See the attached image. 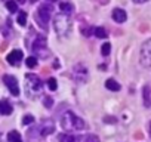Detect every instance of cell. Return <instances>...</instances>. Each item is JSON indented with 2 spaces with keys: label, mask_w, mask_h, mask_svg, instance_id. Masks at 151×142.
<instances>
[{
  "label": "cell",
  "mask_w": 151,
  "mask_h": 142,
  "mask_svg": "<svg viewBox=\"0 0 151 142\" xmlns=\"http://www.w3.org/2000/svg\"><path fill=\"white\" fill-rule=\"evenodd\" d=\"M33 121H34V117H33V115H30V114H28V115H25V117H24V120H22V123H24V124H30V123H33Z\"/></svg>",
  "instance_id": "obj_24"
},
{
  "label": "cell",
  "mask_w": 151,
  "mask_h": 142,
  "mask_svg": "<svg viewBox=\"0 0 151 142\" xmlns=\"http://www.w3.org/2000/svg\"><path fill=\"white\" fill-rule=\"evenodd\" d=\"M59 8H61V11H62L65 15H70V14L73 12V6H71L70 3H61Z\"/></svg>",
  "instance_id": "obj_16"
},
{
  "label": "cell",
  "mask_w": 151,
  "mask_h": 142,
  "mask_svg": "<svg viewBox=\"0 0 151 142\" xmlns=\"http://www.w3.org/2000/svg\"><path fill=\"white\" fill-rule=\"evenodd\" d=\"M150 135H151V123H150Z\"/></svg>",
  "instance_id": "obj_28"
},
{
  "label": "cell",
  "mask_w": 151,
  "mask_h": 142,
  "mask_svg": "<svg viewBox=\"0 0 151 142\" xmlns=\"http://www.w3.org/2000/svg\"><path fill=\"white\" fill-rule=\"evenodd\" d=\"M8 142H22L21 139V135L17 132V130H12L8 133Z\"/></svg>",
  "instance_id": "obj_14"
},
{
  "label": "cell",
  "mask_w": 151,
  "mask_h": 142,
  "mask_svg": "<svg viewBox=\"0 0 151 142\" xmlns=\"http://www.w3.org/2000/svg\"><path fill=\"white\" fill-rule=\"evenodd\" d=\"M133 2H135V3H145L147 0H133Z\"/></svg>",
  "instance_id": "obj_26"
},
{
  "label": "cell",
  "mask_w": 151,
  "mask_h": 142,
  "mask_svg": "<svg viewBox=\"0 0 151 142\" xmlns=\"http://www.w3.org/2000/svg\"><path fill=\"white\" fill-rule=\"evenodd\" d=\"M95 36L99 37V39H105V37H107V31H105V28H102V27H96V28H95Z\"/></svg>",
  "instance_id": "obj_18"
},
{
  "label": "cell",
  "mask_w": 151,
  "mask_h": 142,
  "mask_svg": "<svg viewBox=\"0 0 151 142\" xmlns=\"http://www.w3.org/2000/svg\"><path fill=\"white\" fill-rule=\"evenodd\" d=\"M6 8L9 9V12H18V5H17V2H14V0H8Z\"/></svg>",
  "instance_id": "obj_17"
},
{
  "label": "cell",
  "mask_w": 151,
  "mask_h": 142,
  "mask_svg": "<svg viewBox=\"0 0 151 142\" xmlns=\"http://www.w3.org/2000/svg\"><path fill=\"white\" fill-rule=\"evenodd\" d=\"M105 87H107L108 90H113V92L120 90V85H119L116 80H113V79H108V80L105 82Z\"/></svg>",
  "instance_id": "obj_13"
},
{
  "label": "cell",
  "mask_w": 151,
  "mask_h": 142,
  "mask_svg": "<svg viewBox=\"0 0 151 142\" xmlns=\"http://www.w3.org/2000/svg\"><path fill=\"white\" fill-rule=\"evenodd\" d=\"M73 77L77 80L79 83H85L88 80V68L82 64H77L73 70Z\"/></svg>",
  "instance_id": "obj_6"
},
{
  "label": "cell",
  "mask_w": 151,
  "mask_h": 142,
  "mask_svg": "<svg viewBox=\"0 0 151 142\" xmlns=\"http://www.w3.org/2000/svg\"><path fill=\"white\" fill-rule=\"evenodd\" d=\"M43 104H45L47 108H50V107H52V99H50L49 96H46V98L43 99Z\"/></svg>",
  "instance_id": "obj_25"
},
{
  "label": "cell",
  "mask_w": 151,
  "mask_h": 142,
  "mask_svg": "<svg viewBox=\"0 0 151 142\" xmlns=\"http://www.w3.org/2000/svg\"><path fill=\"white\" fill-rule=\"evenodd\" d=\"M11 113H12V105L8 101H0V114L9 115Z\"/></svg>",
  "instance_id": "obj_12"
},
{
  "label": "cell",
  "mask_w": 151,
  "mask_h": 142,
  "mask_svg": "<svg viewBox=\"0 0 151 142\" xmlns=\"http://www.w3.org/2000/svg\"><path fill=\"white\" fill-rule=\"evenodd\" d=\"M3 82H5L6 87L11 90L12 95H15V96L19 95V86H18V82H17V79L14 76H9V74L3 76Z\"/></svg>",
  "instance_id": "obj_7"
},
{
  "label": "cell",
  "mask_w": 151,
  "mask_h": 142,
  "mask_svg": "<svg viewBox=\"0 0 151 142\" xmlns=\"http://www.w3.org/2000/svg\"><path fill=\"white\" fill-rule=\"evenodd\" d=\"M47 87L53 92V90H56V87H58V85H56V80L53 79V77H50L49 80H47Z\"/></svg>",
  "instance_id": "obj_22"
},
{
  "label": "cell",
  "mask_w": 151,
  "mask_h": 142,
  "mask_svg": "<svg viewBox=\"0 0 151 142\" xmlns=\"http://www.w3.org/2000/svg\"><path fill=\"white\" fill-rule=\"evenodd\" d=\"M53 28L56 31V34L59 36H67L71 30V21H70V16L65 15V14H59L55 16L53 19Z\"/></svg>",
  "instance_id": "obj_2"
},
{
  "label": "cell",
  "mask_w": 151,
  "mask_h": 142,
  "mask_svg": "<svg viewBox=\"0 0 151 142\" xmlns=\"http://www.w3.org/2000/svg\"><path fill=\"white\" fill-rule=\"evenodd\" d=\"M25 64H27V67H28V68H34V67L37 65V58H34V56H30V58H27Z\"/></svg>",
  "instance_id": "obj_20"
},
{
  "label": "cell",
  "mask_w": 151,
  "mask_h": 142,
  "mask_svg": "<svg viewBox=\"0 0 151 142\" xmlns=\"http://www.w3.org/2000/svg\"><path fill=\"white\" fill-rule=\"evenodd\" d=\"M31 2H33V3H36V2H37V0H31Z\"/></svg>",
  "instance_id": "obj_29"
},
{
  "label": "cell",
  "mask_w": 151,
  "mask_h": 142,
  "mask_svg": "<svg viewBox=\"0 0 151 142\" xmlns=\"http://www.w3.org/2000/svg\"><path fill=\"white\" fill-rule=\"evenodd\" d=\"M52 12H53V8H52L50 5H46V3H45V5H42V6L39 8V11H37V21L40 22V25H42L43 28H46L47 21H49Z\"/></svg>",
  "instance_id": "obj_5"
},
{
  "label": "cell",
  "mask_w": 151,
  "mask_h": 142,
  "mask_svg": "<svg viewBox=\"0 0 151 142\" xmlns=\"http://www.w3.org/2000/svg\"><path fill=\"white\" fill-rule=\"evenodd\" d=\"M6 59H8V62H9L11 65H18V64L21 62V59H22V50H18V49L12 50V52L6 56Z\"/></svg>",
  "instance_id": "obj_8"
},
{
  "label": "cell",
  "mask_w": 151,
  "mask_h": 142,
  "mask_svg": "<svg viewBox=\"0 0 151 142\" xmlns=\"http://www.w3.org/2000/svg\"><path fill=\"white\" fill-rule=\"evenodd\" d=\"M83 142H99V139H98L96 135H88V136L85 138Z\"/></svg>",
  "instance_id": "obj_23"
},
{
  "label": "cell",
  "mask_w": 151,
  "mask_h": 142,
  "mask_svg": "<svg viewBox=\"0 0 151 142\" xmlns=\"http://www.w3.org/2000/svg\"><path fill=\"white\" fill-rule=\"evenodd\" d=\"M142 95H144V105L147 108H150L151 107V87L150 86H144Z\"/></svg>",
  "instance_id": "obj_11"
},
{
  "label": "cell",
  "mask_w": 151,
  "mask_h": 142,
  "mask_svg": "<svg viewBox=\"0 0 151 142\" xmlns=\"http://www.w3.org/2000/svg\"><path fill=\"white\" fill-rule=\"evenodd\" d=\"M17 21H18V24H19V25H22V27H24V25L27 24V14H25V12H19V15H18V19H17Z\"/></svg>",
  "instance_id": "obj_19"
},
{
  "label": "cell",
  "mask_w": 151,
  "mask_h": 142,
  "mask_svg": "<svg viewBox=\"0 0 151 142\" xmlns=\"http://www.w3.org/2000/svg\"><path fill=\"white\" fill-rule=\"evenodd\" d=\"M18 3H25V0H18Z\"/></svg>",
  "instance_id": "obj_27"
},
{
  "label": "cell",
  "mask_w": 151,
  "mask_h": 142,
  "mask_svg": "<svg viewBox=\"0 0 151 142\" xmlns=\"http://www.w3.org/2000/svg\"><path fill=\"white\" fill-rule=\"evenodd\" d=\"M139 61L145 68H151V39L142 43L139 52Z\"/></svg>",
  "instance_id": "obj_3"
},
{
  "label": "cell",
  "mask_w": 151,
  "mask_h": 142,
  "mask_svg": "<svg viewBox=\"0 0 151 142\" xmlns=\"http://www.w3.org/2000/svg\"><path fill=\"white\" fill-rule=\"evenodd\" d=\"M110 52H111V44H110V43L102 44V47H101V53H102L104 56H107V55H110Z\"/></svg>",
  "instance_id": "obj_21"
},
{
  "label": "cell",
  "mask_w": 151,
  "mask_h": 142,
  "mask_svg": "<svg viewBox=\"0 0 151 142\" xmlns=\"http://www.w3.org/2000/svg\"><path fill=\"white\" fill-rule=\"evenodd\" d=\"M50 2H55V0H50Z\"/></svg>",
  "instance_id": "obj_30"
},
{
  "label": "cell",
  "mask_w": 151,
  "mask_h": 142,
  "mask_svg": "<svg viewBox=\"0 0 151 142\" xmlns=\"http://www.w3.org/2000/svg\"><path fill=\"white\" fill-rule=\"evenodd\" d=\"M25 80H27V92H28L31 96L36 95V93H39V92L42 90L43 85H42V82H40V79H39L37 76H34V74H27V76H25Z\"/></svg>",
  "instance_id": "obj_4"
},
{
  "label": "cell",
  "mask_w": 151,
  "mask_h": 142,
  "mask_svg": "<svg viewBox=\"0 0 151 142\" xmlns=\"http://www.w3.org/2000/svg\"><path fill=\"white\" fill-rule=\"evenodd\" d=\"M113 19L116 22H124L127 19V15H126V12L123 9H114L113 11Z\"/></svg>",
  "instance_id": "obj_10"
},
{
  "label": "cell",
  "mask_w": 151,
  "mask_h": 142,
  "mask_svg": "<svg viewBox=\"0 0 151 142\" xmlns=\"http://www.w3.org/2000/svg\"><path fill=\"white\" fill-rule=\"evenodd\" d=\"M61 126H62V129L67 130V132H74V130H82V129H85V121H83L80 117H77L74 113L67 111V113H64V115L61 117Z\"/></svg>",
  "instance_id": "obj_1"
},
{
  "label": "cell",
  "mask_w": 151,
  "mask_h": 142,
  "mask_svg": "<svg viewBox=\"0 0 151 142\" xmlns=\"http://www.w3.org/2000/svg\"><path fill=\"white\" fill-rule=\"evenodd\" d=\"M36 53H42V50H45L46 49V39L43 37V36H37V39L34 40V43H33V47H31Z\"/></svg>",
  "instance_id": "obj_9"
},
{
  "label": "cell",
  "mask_w": 151,
  "mask_h": 142,
  "mask_svg": "<svg viewBox=\"0 0 151 142\" xmlns=\"http://www.w3.org/2000/svg\"><path fill=\"white\" fill-rule=\"evenodd\" d=\"M59 142H79V138H76L73 135H59Z\"/></svg>",
  "instance_id": "obj_15"
}]
</instances>
